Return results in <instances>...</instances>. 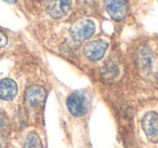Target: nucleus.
Returning a JSON list of instances; mask_svg holds the SVG:
<instances>
[{
    "label": "nucleus",
    "instance_id": "nucleus-3",
    "mask_svg": "<svg viewBox=\"0 0 158 148\" xmlns=\"http://www.w3.org/2000/svg\"><path fill=\"white\" fill-rule=\"evenodd\" d=\"M142 129L147 139L152 143H158V113L149 111L142 119Z\"/></svg>",
    "mask_w": 158,
    "mask_h": 148
},
{
    "label": "nucleus",
    "instance_id": "nucleus-13",
    "mask_svg": "<svg viewBox=\"0 0 158 148\" xmlns=\"http://www.w3.org/2000/svg\"><path fill=\"white\" fill-rule=\"evenodd\" d=\"M7 145H6V139L3 137L2 133H0V148H6Z\"/></svg>",
    "mask_w": 158,
    "mask_h": 148
},
{
    "label": "nucleus",
    "instance_id": "nucleus-10",
    "mask_svg": "<svg viewBox=\"0 0 158 148\" xmlns=\"http://www.w3.org/2000/svg\"><path fill=\"white\" fill-rule=\"evenodd\" d=\"M118 72V67L116 66V64H108L103 72V77H105L106 79L115 78Z\"/></svg>",
    "mask_w": 158,
    "mask_h": 148
},
{
    "label": "nucleus",
    "instance_id": "nucleus-2",
    "mask_svg": "<svg viewBox=\"0 0 158 148\" xmlns=\"http://www.w3.org/2000/svg\"><path fill=\"white\" fill-rule=\"evenodd\" d=\"M95 31V24L91 20H79L73 24L69 33L75 41H84L91 37Z\"/></svg>",
    "mask_w": 158,
    "mask_h": 148
},
{
    "label": "nucleus",
    "instance_id": "nucleus-8",
    "mask_svg": "<svg viewBox=\"0 0 158 148\" xmlns=\"http://www.w3.org/2000/svg\"><path fill=\"white\" fill-rule=\"evenodd\" d=\"M18 94V84L10 78H5L0 81V98L11 101Z\"/></svg>",
    "mask_w": 158,
    "mask_h": 148
},
{
    "label": "nucleus",
    "instance_id": "nucleus-4",
    "mask_svg": "<svg viewBox=\"0 0 158 148\" xmlns=\"http://www.w3.org/2000/svg\"><path fill=\"white\" fill-rule=\"evenodd\" d=\"M108 48V43L105 40H92L85 44L84 47V54L87 59L90 61L97 62L100 61L105 55V52Z\"/></svg>",
    "mask_w": 158,
    "mask_h": 148
},
{
    "label": "nucleus",
    "instance_id": "nucleus-14",
    "mask_svg": "<svg viewBox=\"0 0 158 148\" xmlns=\"http://www.w3.org/2000/svg\"><path fill=\"white\" fill-rule=\"evenodd\" d=\"M3 1H6V2H8V3H15L16 2V0H3Z\"/></svg>",
    "mask_w": 158,
    "mask_h": 148
},
{
    "label": "nucleus",
    "instance_id": "nucleus-11",
    "mask_svg": "<svg viewBox=\"0 0 158 148\" xmlns=\"http://www.w3.org/2000/svg\"><path fill=\"white\" fill-rule=\"evenodd\" d=\"M8 120L5 116L0 115V133L5 132L6 130L8 129Z\"/></svg>",
    "mask_w": 158,
    "mask_h": 148
},
{
    "label": "nucleus",
    "instance_id": "nucleus-7",
    "mask_svg": "<svg viewBox=\"0 0 158 148\" xmlns=\"http://www.w3.org/2000/svg\"><path fill=\"white\" fill-rule=\"evenodd\" d=\"M46 90L40 85H31L29 88H27L26 92H25V100H26L27 104L33 107L41 105L46 100Z\"/></svg>",
    "mask_w": 158,
    "mask_h": 148
},
{
    "label": "nucleus",
    "instance_id": "nucleus-5",
    "mask_svg": "<svg viewBox=\"0 0 158 148\" xmlns=\"http://www.w3.org/2000/svg\"><path fill=\"white\" fill-rule=\"evenodd\" d=\"M105 8L110 16L115 21H123L128 14L127 0H105Z\"/></svg>",
    "mask_w": 158,
    "mask_h": 148
},
{
    "label": "nucleus",
    "instance_id": "nucleus-12",
    "mask_svg": "<svg viewBox=\"0 0 158 148\" xmlns=\"http://www.w3.org/2000/svg\"><path fill=\"white\" fill-rule=\"evenodd\" d=\"M7 43H8V37L6 36L5 33H2V31H0V48L5 47Z\"/></svg>",
    "mask_w": 158,
    "mask_h": 148
},
{
    "label": "nucleus",
    "instance_id": "nucleus-1",
    "mask_svg": "<svg viewBox=\"0 0 158 148\" xmlns=\"http://www.w3.org/2000/svg\"><path fill=\"white\" fill-rule=\"evenodd\" d=\"M67 109L73 116L80 117L84 116L88 110V98L85 93V91H75L67 98Z\"/></svg>",
    "mask_w": 158,
    "mask_h": 148
},
{
    "label": "nucleus",
    "instance_id": "nucleus-9",
    "mask_svg": "<svg viewBox=\"0 0 158 148\" xmlns=\"http://www.w3.org/2000/svg\"><path fill=\"white\" fill-rule=\"evenodd\" d=\"M24 148H44V146L40 141V137L35 132H31L25 138Z\"/></svg>",
    "mask_w": 158,
    "mask_h": 148
},
{
    "label": "nucleus",
    "instance_id": "nucleus-6",
    "mask_svg": "<svg viewBox=\"0 0 158 148\" xmlns=\"http://www.w3.org/2000/svg\"><path fill=\"white\" fill-rule=\"evenodd\" d=\"M72 0H49L48 13L53 18H62L69 12Z\"/></svg>",
    "mask_w": 158,
    "mask_h": 148
}]
</instances>
